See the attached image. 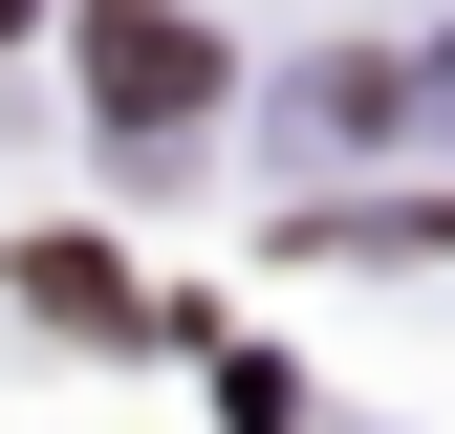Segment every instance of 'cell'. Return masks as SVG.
Returning <instances> with one entry per match:
<instances>
[{
  "label": "cell",
  "mask_w": 455,
  "mask_h": 434,
  "mask_svg": "<svg viewBox=\"0 0 455 434\" xmlns=\"http://www.w3.org/2000/svg\"><path fill=\"white\" fill-rule=\"evenodd\" d=\"M87 87H108V131H196V108H217V44L174 22V0H87Z\"/></svg>",
  "instance_id": "6da1fadb"
},
{
  "label": "cell",
  "mask_w": 455,
  "mask_h": 434,
  "mask_svg": "<svg viewBox=\"0 0 455 434\" xmlns=\"http://www.w3.org/2000/svg\"><path fill=\"white\" fill-rule=\"evenodd\" d=\"M22 304H66V326H131V283H108L87 239H22Z\"/></svg>",
  "instance_id": "7a4b0ae2"
},
{
  "label": "cell",
  "mask_w": 455,
  "mask_h": 434,
  "mask_svg": "<svg viewBox=\"0 0 455 434\" xmlns=\"http://www.w3.org/2000/svg\"><path fill=\"white\" fill-rule=\"evenodd\" d=\"M390 108H412V131H455V44H412V66H390Z\"/></svg>",
  "instance_id": "3957f363"
},
{
  "label": "cell",
  "mask_w": 455,
  "mask_h": 434,
  "mask_svg": "<svg viewBox=\"0 0 455 434\" xmlns=\"http://www.w3.org/2000/svg\"><path fill=\"white\" fill-rule=\"evenodd\" d=\"M0 44H22V0H0Z\"/></svg>",
  "instance_id": "277c9868"
}]
</instances>
